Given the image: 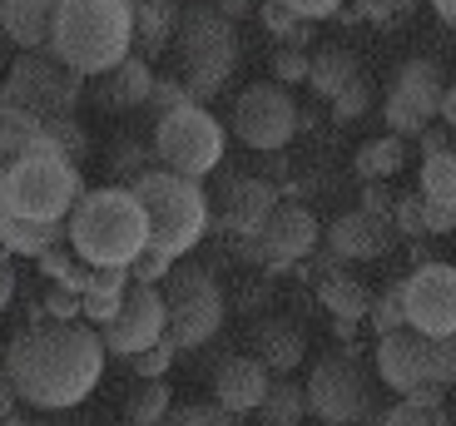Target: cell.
Listing matches in <instances>:
<instances>
[{
  "instance_id": "cell-43",
  "label": "cell",
  "mask_w": 456,
  "mask_h": 426,
  "mask_svg": "<svg viewBox=\"0 0 456 426\" xmlns=\"http://www.w3.org/2000/svg\"><path fill=\"white\" fill-rule=\"evenodd\" d=\"M174 263H179L174 253H164V248H154V243H149L144 253L134 258V268H129V277H134V283H164V277L174 273Z\"/></svg>"
},
{
  "instance_id": "cell-48",
  "label": "cell",
  "mask_w": 456,
  "mask_h": 426,
  "mask_svg": "<svg viewBox=\"0 0 456 426\" xmlns=\"http://www.w3.org/2000/svg\"><path fill=\"white\" fill-rule=\"evenodd\" d=\"M362 208H367V213H377V219H387V223H392V208H397V198H392L382 184H367V189H362Z\"/></svg>"
},
{
  "instance_id": "cell-50",
  "label": "cell",
  "mask_w": 456,
  "mask_h": 426,
  "mask_svg": "<svg viewBox=\"0 0 456 426\" xmlns=\"http://www.w3.org/2000/svg\"><path fill=\"white\" fill-rule=\"evenodd\" d=\"M417 144H422V159H427V154H446V149H456V144H452V134H446V129H427V134L422 139H417Z\"/></svg>"
},
{
  "instance_id": "cell-42",
  "label": "cell",
  "mask_w": 456,
  "mask_h": 426,
  "mask_svg": "<svg viewBox=\"0 0 456 426\" xmlns=\"http://www.w3.org/2000/svg\"><path fill=\"white\" fill-rule=\"evenodd\" d=\"M183 104H194V94H189V84L179 80V75H169V80H154V94H149V109L154 115H174V109H183Z\"/></svg>"
},
{
  "instance_id": "cell-58",
  "label": "cell",
  "mask_w": 456,
  "mask_h": 426,
  "mask_svg": "<svg viewBox=\"0 0 456 426\" xmlns=\"http://www.w3.org/2000/svg\"><path fill=\"white\" fill-rule=\"evenodd\" d=\"M452 35H456V25H452Z\"/></svg>"
},
{
  "instance_id": "cell-35",
  "label": "cell",
  "mask_w": 456,
  "mask_h": 426,
  "mask_svg": "<svg viewBox=\"0 0 456 426\" xmlns=\"http://www.w3.org/2000/svg\"><path fill=\"white\" fill-rule=\"evenodd\" d=\"M382 426H452V416H446V406H427V402L402 397L397 406L382 412Z\"/></svg>"
},
{
  "instance_id": "cell-1",
  "label": "cell",
  "mask_w": 456,
  "mask_h": 426,
  "mask_svg": "<svg viewBox=\"0 0 456 426\" xmlns=\"http://www.w3.org/2000/svg\"><path fill=\"white\" fill-rule=\"evenodd\" d=\"M104 337L94 323H25L5 347V372L15 392L35 412H69L100 387L104 377Z\"/></svg>"
},
{
  "instance_id": "cell-19",
  "label": "cell",
  "mask_w": 456,
  "mask_h": 426,
  "mask_svg": "<svg viewBox=\"0 0 456 426\" xmlns=\"http://www.w3.org/2000/svg\"><path fill=\"white\" fill-rule=\"evenodd\" d=\"M268 387H273V377H268V367H263L253 352H243V358H224L214 367V402L224 406V412H233V416L258 412L263 397H268Z\"/></svg>"
},
{
  "instance_id": "cell-34",
  "label": "cell",
  "mask_w": 456,
  "mask_h": 426,
  "mask_svg": "<svg viewBox=\"0 0 456 426\" xmlns=\"http://www.w3.org/2000/svg\"><path fill=\"white\" fill-rule=\"evenodd\" d=\"M367 323H372L377 337H387V333H402L407 327V302H402V283H392L382 298H372V312H367Z\"/></svg>"
},
{
  "instance_id": "cell-55",
  "label": "cell",
  "mask_w": 456,
  "mask_h": 426,
  "mask_svg": "<svg viewBox=\"0 0 456 426\" xmlns=\"http://www.w3.org/2000/svg\"><path fill=\"white\" fill-rule=\"evenodd\" d=\"M332 333H338L342 342H353V337H357V323H332Z\"/></svg>"
},
{
  "instance_id": "cell-6",
  "label": "cell",
  "mask_w": 456,
  "mask_h": 426,
  "mask_svg": "<svg viewBox=\"0 0 456 426\" xmlns=\"http://www.w3.org/2000/svg\"><path fill=\"white\" fill-rule=\"evenodd\" d=\"M179 80L189 84L194 104L214 100L228 80H233V69H239V30L218 11L214 0H199V5H183V20H179Z\"/></svg>"
},
{
  "instance_id": "cell-16",
  "label": "cell",
  "mask_w": 456,
  "mask_h": 426,
  "mask_svg": "<svg viewBox=\"0 0 456 426\" xmlns=\"http://www.w3.org/2000/svg\"><path fill=\"white\" fill-rule=\"evenodd\" d=\"M318 219H313V208L303 204H278V213L263 223L258 238H243V258L253 263H268V268H297L303 258L318 253Z\"/></svg>"
},
{
  "instance_id": "cell-4",
  "label": "cell",
  "mask_w": 456,
  "mask_h": 426,
  "mask_svg": "<svg viewBox=\"0 0 456 426\" xmlns=\"http://www.w3.org/2000/svg\"><path fill=\"white\" fill-rule=\"evenodd\" d=\"M80 198H85L80 164L65 159L45 134L35 139L15 164L0 169V213L35 219V223H69Z\"/></svg>"
},
{
  "instance_id": "cell-12",
  "label": "cell",
  "mask_w": 456,
  "mask_h": 426,
  "mask_svg": "<svg viewBox=\"0 0 456 426\" xmlns=\"http://www.w3.org/2000/svg\"><path fill=\"white\" fill-rule=\"evenodd\" d=\"M297 125H303V115H297L288 84H278V80L248 84L239 94V104H233V134L258 154H283L288 139L297 134Z\"/></svg>"
},
{
  "instance_id": "cell-36",
  "label": "cell",
  "mask_w": 456,
  "mask_h": 426,
  "mask_svg": "<svg viewBox=\"0 0 456 426\" xmlns=\"http://www.w3.org/2000/svg\"><path fill=\"white\" fill-rule=\"evenodd\" d=\"M45 139L55 144L60 154H65V159H75V164H85V154H90V139H85V125H80L75 115H69V119H50V125H45Z\"/></svg>"
},
{
  "instance_id": "cell-10",
  "label": "cell",
  "mask_w": 456,
  "mask_h": 426,
  "mask_svg": "<svg viewBox=\"0 0 456 426\" xmlns=\"http://www.w3.org/2000/svg\"><path fill=\"white\" fill-rule=\"evenodd\" d=\"M308 406L322 426H357V422L382 426V416H377V406H372V382H367L357 352H347V347H342V352H322V358L313 362Z\"/></svg>"
},
{
  "instance_id": "cell-8",
  "label": "cell",
  "mask_w": 456,
  "mask_h": 426,
  "mask_svg": "<svg viewBox=\"0 0 456 426\" xmlns=\"http://www.w3.org/2000/svg\"><path fill=\"white\" fill-rule=\"evenodd\" d=\"M377 377L397 397L456 382V337H427L417 327L377 337Z\"/></svg>"
},
{
  "instance_id": "cell-47",
  "label": "cell",
  "mask_w": 456,
  "mask_h": 426,
  "mask_svg": "<svg viewBox=\"0 0 456 426\" xmlns=\"http://www.w3.org/2000/svg\"><path fill=\"white\" fill-rule=\"evenodd\" d=\"M288 5H293V15L297 20H332V15L342 11V0H288Z\"/></svg>"
},
{
  "instance_id": "cell-29",
  "label": "cell",
  "mask_w": 456,
  "mask_h": 426,
  "mask_svg": "<svg viewBox=\"0 0 456 426\" xmlns=\"http://www.w3.org/2000/svg\"><path fill=\"white\" fill-rule=\"evenodd\" d=\"M40 134H45V119H35L30 109H20V104H5V100H0V169L20 159V154L30 149Z\"/></svg>"
},
{
  "instance_id": "cell-25",
  "label": "cell",
  "mask_w": 456,
  "mask_h": 426,
  "mask_svg": "<svg viewBox=\"0 0 456 426\" xmlns=\"http://www.w3.org/2000/svg\"><path fill=\"white\" fill-rule=\"evenodd\" d=\"M318 302L332 312V323H362L367 312H372V293H367V283H357L353 273L318 277Z\"/></svg>"
},
{
  "instance_id": "cell-28",
  "label": "cell",
  "mask_w": 456,
  "mask_h": 426,
  "mask_svg": "<svg viewBox=\"0 0 456 426\" xmlns=\"http://www.w3.org/2000/svg\"><path fill=\"white\" fill-rule=\"evenodd\" d=\"M402 159H407L402 134H377V139H367L362 149L353 154V169H357L362 184H387L392 173H402Z\"/></svg>"
},
{
  "instance_id": "cell-20",
  "label": "cell",
  "mask_w": 456,
  "mask_h": 426,
  "mask_svg": "<svg viewBox=\"0 0 456 426\" xmlns=\"http://www.w3.org/2000/svg\"><path fill=\"white\" fill-rule=\"evenodd\" d=\"M60 0H0V30L15 50H45Z\"/></svg>"
},
{
  "instance_id": "cell-40",
  "label": "cell",
  "mask_w": 456,
  "mask_h": 426,
  "mask_svg": "<svg viewBox=\"0 0 456 426\" xmlns=\"http://www.w3.org/2000/svg\"><path fill=\"white\" fill-rule=\"evenodd\" d=\"M411 5H417V0H357V5H353V15H347V20L397 25V20H407V15H411Z\"/></svg>"
},
{
  "instance_id": "cell-38",
  "label": "cell",
  "mask_w": 456,
  "mask_h": 426,
  "mask_svg": "<svg viewBox=\"0 0 456 426\" xmlns=\"http://www.w3.org/2000/svg\"><path fill=\"white\" fill-rule=\"evenodd\" d=\"M174 358H179V347H174L169 337H164V342L144 347V352H139V358H129V372H134L139 382H159L164 372L174 367Z\"/></svg>"
},
{
  "instance_id": "cell-49",
  "label": "cell",
  "mask_w": 456,
  "mask_h": 426,
  "mask_svg": "<svg viewBox=\"0 0 456 426\" xmlns=\"http://www.w3.org/2000/svg\"><path fill=\"white\" fill-rule=\"evenodd\" d=\"M15 406H20V392H15L11 372H5V362H0V422H5V416H15Z\"/></svg>"
},
{
  "instance_id": "cell-14",
  "label": "cell",
  "mask_w": 456,
  "mask_h": 426,
  "mask_svg": "<svg viewBox=\"0 0 456 426\" xmlns=\"http://www.w3.org/2000/svg\"><path fill=\"white\" fill-rule=\"evenodd\" d=\"M100 337H104L110 358H139L144 347L164 342L169 337V308H164L159 283H129L125 308L100 327Z\"/></svg>"
},
{
  "instance_id": "cell-21",
  "label": "cell",
  "mask_w": 456,
  "mask_h": 426,
  "mask_svg": "<svg viewBox=\"0 0 456 426\" xmlns=\"http://www.w3.org/2000/svg\"><path fill=\"white\" fill-rule=\"evenodd\" d=\"M154 69H149L144 55H129L119 69L100 75V90H94V104L100 109H114V115H125V109H144L149 94H154Z\"/></svg>"
},
{
  "instance_id": "cell-56",
  "label": "cell",
  "mask_w": 456,
  "mask_h": 426,
  "mask_svg": "<svg viewBox=\"0 0 456 426\" xmlns=\"http://www.w3.org/2000/svg\"><path fill=\"white\" fill-rule=\"evenodd\" d=\"M0 426H30V422H25L20 412H15V416H5V422H0Z\"/></svg>"
},
{
  "instance_id": "cell-32",
  "label": "cell",
  "mask_w": 456,
  "mask_h": 426,
  "mask_svg": "<svg viewBox=\"0 0 456 426\" xmlns=\"http://www.w3.org/2000/svg\"><path fill=\"white\" fill-rule=\"evenodd\" d=\"M422 194L432 198V204L456 208V149L427 154V159H422Z\"/></svg>"
},
{
  "instance_id": "cell-45",
  "label": "cell",
  "mask_w": 456,
  "mask_h": 426,
  "mask_svg": "<svg viewBox=\"0 0 456 426\" xmlns=\"http://www.w3.org/2000/svg\"><path fill=\"white\" fill-rule=\"evenodd\" d=\"M308 69H313V55L278 45V55H273V80L278 84H303V80H308Z\"/></svg>"
},
{
  "instance_id": "cell-11",
  "label": "cell",
  "mask_w": 456,
  "mask_h": 426,
  "mask_svg": "<svg viewBox=\"0 0 456 426\" xmlns=\"http://www.w3.org/2000/svg\"><path fill=\"white\" fill-rule=\"evenodd\" d=\"M224 125H218L214 115H208L204 104H183V109H174V115L154 119V149H159V164L174 173H183V179H199L204 184L208 173L224 164Z\"/></svg>"
},
{
  "instance_id": "cell-26",
  "label": "cell",
  "mask_w": 456,
  "mask_h": 426,
  "mask_svg": "<svg viewBox=\"0 0 456 426\" xmlns=\"http://www.w3.org/2000/svg\"><path fill=\"white\" fill-rule=\"evenodd\" d=\"M0 238L11 253L25 258H45L50 248L69 238V223H35V219H15V213H0Z\"/></svg>"
},
{
  "instance_id": "cell-13",
  "label": "cell",
  "mask_w": 456,
  "mask_h": 426,
  "mask_svg": "<svg viewBox=\"0 0 456 426\" xmlns=\"http://www.w3.org/2000/svg\"><path fill=\"white\" fill-rule=\"evenodd\" d=\"M442 100H446V80L432 60H407L397 65L387 84V100H382V119H387L392 134L402 139H422L432 129V119L442 115Z\"/></svg>"
},
{
  "instance_id": "cell-9",
  "label": "cell",
  "mask_w": 456,
  "mask_h": 426,
  "mask_svg": "<svg viewBox=\"0 0 456 426\" xmlns=\"http://www.w3.org/2000/svg\"><path fill=\"white\" fill-rule=\"evenodd\" d=\"M0 100L30 109L35 119H69L75 104L85 100V75H75L69 65H60L50 50H20L5 69Z\"/></svg>"
},
{
  "instance_id": "cell-39",
  "label": "cell",
  "mask_w": 456,
  "mask_h": 426,
  "mask_svg": "<svg viewBox=\"0 0 456 426\" xmlns=\"http://www.w3.org/2000/svg\"><path fill=\"white\" fill-rule=\"evenodd\" d=\"M40 308H45V317H55V323H80L85 317V298L75 288H65V283H50Z\"/></svg>"
},
{
  "instance_id": "cell-15",
  "label": "cell",
  "mask_w": 456,
  "mask_h": 426,
  "mask_svg": "<svg viewBox=\"0 0 456 426\" xmlns=\"http://www.w3.org/2000/svg\"><path fill=\"white\" fill-rule=\"evenodd\" d=\"M407 327L427 337H456V268L452 263H417L402 277Z\"/></svg>"
},
{
  "instance_id": "cell-31",
  "label": "cell",
  "mask_w": 456,
  "mask_h": 426,
  "mask_svg": "<svg viewBox=\"0 0 456 426\" xmlns=\"http://www.w3.org/2000/svg\"><path fill=\"white\" fill-rule=\"evenodd\" d=\"M174 412V392L169 382H134V392L125 397V422L134 426H164V416Z\"/></svg>"
},
{
  "instance_id": "cell-57",
  "label": "cell",
  "mask_w": 456,
  "mask_h": 426,
  "mask_svg": "<svg viewBox=\"0 0 456 426\" xmlns=\"http://www.w3.org/2000/svg\"><path fill=\"white\" fill-rule=\"evenodd\" d=\"M5 45H11V40H5V30H0V65H5Z\"/></svg>"
},
{
  "instance_id": "cell-54",
  "label": "cell",
  "mask_w": 456,
  "mask_h": 426,
  "mask_svg": "<svg viewBox=\"0 0 456 426\" xmlns=\"http://www.w3.org/2000/svg\"><path fill=\"white\" fill-rule=\"evenodd\" d=\"M432 11L442 15L446 25H456V0H432Z\"/></svg>"
},
{
  "instance_id": "cell-7",
  "label": "cell",
  "mask_w": 456,
  "mask_h": 426,
  "mask_svg": "<svg viewBox=\"0 0 456 426\" xmlns=\"http://www.w3.org/2000/svg\"><path fill=\"white\" fill-rule=\"evenodd\" d=\"M164 288V308H169V342L179 352H199L208 347L218 333H224V317H228V302L218 277L199 263H174V273L159 283Z\"/></svg>"
},
{
  "instance_id": "cell-2",
  "label": "cell",
  "mask_w": 456,
  "mask_h": 426,
  "mask_svg": "<svg viewBox=\"0 0 456 426\" xmlns=\"http://www.w3.org/2000/svg\"><path fill=\"white\" fill-rule=\"evenodd\" d=\"M50 55L85 80H100L134 55V5L129 0H60Z\"/></svg>"
},
{
  "instance_id": "cell-22",
  "label": "cell",
  "mask_w": 456,
  "mask_h": 426,
  "mask_svg": "<svg viewBox=\"0 0 456 426\" xmlns=\"http://www.w3.org/2000/svg\"><path fill=\"white\" fill-rule=\"evenodd\" d=\"M248 337H253V358H258L268 372H297L303 367L308 337H303L297 323H288V317H263Z\"/></svg>"
},
{
  "instance_id": "cell-18",
  "label": "cell",
  "mask_w": 456,
  "mask_h": 426,
  "mask_svg": "<svg viewBox=\"0 0 456 426\" xmlns=\"http://www.w3.org/2000/svg\"><path fill=\"white\" fill-rule=\"evenodd\" d=\"M322 238H328V253H338L342 263H367L392 248V223L367 208H353V213H338Z\"/></svg>"
},
{
  "instance_id": "cell-3",
  "label": "cell",
  "mask_w": 456,
  "mask_h": 426,
  "mask_svg": "<svg viewBox=\"0 0 456 426\" xmlns=\"http://www.w3.org/2000/svg\"><path fill=\"white\" fill-rule=\"evenodd\" d=\"M149 248V213L134 189H85L69 213V253L90 268H134Z\"/></svg>"
},
{
  "instance_id": "cell-5",
  "label": "cell",
  "mask_w": 456,
  "mask_h": 426,
  "mask_svg": "<svg viewBox=\"0 0 456 426\" xmlns=\"http://www.w3.org/2000/svg\"><path fill=\"white\" fill-rule=\"evenodd\" d=\"M129 189H134V198L149 213V243L164 248V253L183 258L208 229H214V204H208L199 179H183V173H174L159 164V169L129 179Z\"/></svg>"
},
{
  "instance_id": "cell-51",
  "label": "cell",
  "mask_w": 456,
  "mask_h": 426,
  "mask_svg": "<svg viewBox=\"0 0 456 426\" xmlns=\"http://www.w3.org/2000/svg\"><path fill=\"white\" fill-rule=\"evenodd\" d=\"M228 20H243V15H258V0H214Z\"/></svg>"
},
{
  "instance_id": "cell-46",
  "label": "cell",
  "mask_w": 456,
  "mask_h": 426,
  "mask_svg": "<svg viewBox=\"0 0 456 426\" xmlns=\"http://www.w3.org/2000/svg\"><path fill=\"white\" fill-rule=\"evenodd\" d=\"M367 104H372V84L357 80V84H347V90L332 100V119H338V125H347V119L367 115Z\"/></svg>"
},
{
  "instance_id": "cell-59",
  "label": "cell",
  "mask_w": 456,
  "mask_h": 426,
  "mask_svg": "<svg viewBox=\"0 0 456 426\" xmlns=\"http://www.w3.org/2000/svg\"><path fill=\"white\" fill-rule=\"evenodd\" d=\"M125 426H134V422H125Z\"/></svg>"
},
{
  "instance_id": "cell-37",
  "label": "cell",
  "mask_w": 456,
  "mask_h": 426,
  "mask_svg": "<svg viewBox=\"0 0 456 426\" xmlns=\"http://www.w3.org/2000/svg\"><path fill=\"white\" fill-rule=\"evenodd\" d=\"M392 229H397L402 238H422L427 233V194L422 189L397 198V208H392Z\"/></svg>"
},
{
  "instance_id": "cell-30",
  "label": "cell",
  "mask_w": 456,
  "mask_h": 426,
  "mask_svg": "<svg viewBox=\"0 0 456 426\" xmlns=\"http://www.w3.org/2000/svg\"><path fill=\"white\" fill-rule=\"evenodd\" d=\"M263 426H297L303 416H313L308 406V387H297L293 377H278L273 387H268V397H263Z\"/></svg>"
},
{
  "instance_id": "cell-52",
  "label": "cell",
  "mask_w": 456,
  "mask_h": 426,
  "mask_svg": "<svg viewBox=\"0 0 456 426\" xmlns=\"http://www.w3.org/2000/svg\"><path fill=\"white\" fill-rule=\"evenodd\" d=\"M11 298H15V268L5 263V268H0V312L11 308Z\"/></svg>"
},
{
  "instance_id": "cell-33",
  "label": "cell",
  "mask_w": 456,
  "mask_h": 426,
  "mask_svg": "<svg viewBox=\"0 0 456 426\" xmlns=\"http://www.w3.org/2000/svg\"><path fill=\"white\" fill-rule=\"evenodd\" d=\"M110 169L129 184V179H139V173L159 169V149H154V144H144V139H119V144H114V154H110Z\"/></svg>"
},
{
  "instance_id": "cell-53",
  "label": "cell",
  "mask_w": 456,
  "mask_h": 426,
  "mask_svg": "<svg viewBox=\"0 0 456 426\" xmlns=\"http://www.w3.org/2000/svg\"><path fill=\"white\" fill-rule=\"evenodd\" d=\"M442 119H446V129H456V84H446V100H442Z\"/></svg>"
},
{
  "instance_id": "cell-27",
  "label": "cell",
  "mask_w": 456,
  "mask_h": 426,
  "mask_svg": "<svg viewBox=\"0 0 456 426\" xmlns=\"http://www.w3.org/2000/svg\"><path fill=\"white\" fill-rule=\"evenodd\" d=\"M362 80V69H357V55L353 50H342V45H328V50H318L313 55V69H308V84H313V94L318 100H338L347 84H357Z\"/></svg>"
},
{
  "instance_id": "cell-41",
  "label": "cell",
  "mask_w": 456,
  "mask_h": 426,
  "mask_svg": "<svg viewBox=\"0 0 456 426\" xmlns=\"http://www.w3.org/2000/svg\"><path fill=\"white\" fill-rule=\"evenodd\" d=\"M233 422H239V416H233V412H224V406H174V412L169 416H164V426H233Z\"/></svg>"
},
{
  "instance_id": "cell-17",
  "label": "cell",
  "mask_w": 456,
  "mask_h": 426,
  "mask_svg": "<svg viewBox=\"0 0 456 426\" xmlns=\"http://www.w3.org/2000/svg\"><path fill=\"white\" fill-rule=\"evenodd\" d=\"M278 184L273 179H258V173H228L224 189L214 198V229L233 233V238H258L263 223L278 213Z\"/></svg>"
},
{
  "instance_id": "cell-24",
  "label": "cell",
  "mask_w": 456,
  "mask_h": 426,
  "mask_svg": "<svg viewBox=\"0 0 456 426\" xmlns=\"http://www.w3.org/2000/svg\"><path fill=\"white\" fill-rule=\"evenodd\" d=\"M129 268H90V283H85V323L104 327L114 312L125 308V293H129Z\"/></svg>"
},
{
  "instance_id": "cell-23",
  "label": "cell",
  "mask_w": 456,
  "mask_h": 426,
  "mask_svg": "<svg viewBox=\"0 0 456 426\" xmlns=\"http://www.w3.org/2000/svg\"><path fill=\"white\" fill-rule=\"evenodd\" d=\"M134 5V55H164L179 40V0H129Z\"/></svg>"
},
{
  "instance_id": "cell-44",
  "label": "cell",
  "mask_w": 456,
  "mask_h": 426,
  "mask_svg": "<svg viewBox=\"0 0 456 426\" xmlns=\"http://www.w3.org/2000/svg\"><path fill=\"white\" fill-rule=\"evenodd\" d=\"M258 20H263V30H268V35H278V45H283L288 35L303 25V20L293 15V5H288V0H263V5H258Z\"/></svg>"
}]
</instances>
